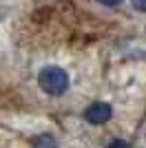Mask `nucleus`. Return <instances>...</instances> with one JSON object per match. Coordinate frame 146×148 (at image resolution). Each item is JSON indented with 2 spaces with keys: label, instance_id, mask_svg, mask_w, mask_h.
<instances>
[{
  "label": "nucleus",
  "instance_id": "nucleus-1",
  "mask_svg": "<svg viewBox=\"0 0 146 148\" xmlns=\"http://www.w3.org/2000/svg\"><path fill=\"white\" fill-rule=\"evenodd\" d=\"M38 82H40V88L49 95H64L69 91V73L60 66H44L38 75Z\"/></svg>",
  "mask_w": 146,
  "mask_h": 148
},
{
  "label": "nucleus",
  "instance_id": "nucleus-2",
  "mask_svg": "<svg viewBox=\"0 0 146 148\" xmlns=\"http://www.w3.org/2000/svg\"><path fill=\"white\" fill-rule=\"evenodd\" d=\"M111 115H113V108H111L106 102H95V104H91L84 111V119L89 124H95V126L106 124L111 119Z\"/></svg>",
  "mask_w": 146,
  "mask_h": 148
},
{
  "label": "nucleus",
  "instance_id": "nucleus-3",
  "mask_svg": "<svg viewBox=\"0 0 146 148\" xmlns=\"http://www.w3.org/2000/svg\"><path fill=\"white\" fill-rule=\"evenodd\" d=\"M106 148H131V144L124 142V139H115V142H111Z\"/></svg>",
  "mask_w": 146,
  "mask_h": 148
},
{
  "label": "nucleus",
  "instance_id": "nucleus-4",
  "mask_svg": "<svg viewBox=\"0 0 146 148\" xmlns=\"http://www.w3.org/2000/svg\"><path fill=\"white\" fill-rule=\"evenodd\" d=\"M131 5H133L137 11H146V0H131Z\"/></svg>",
  "mask_w": 146,
  "mask_h": 148
},
{
  "label": "nucleus",
  "instance_id": "nucleus-5",
  "mask_svg": "<svg viewBox=\"0 0 146 148\" xmlns=\"http://www.w3.org/2000/svg\"><path fill=\"white\" fill-rule=\"evenodd\" d=\"M102 5H106V7H115V5H120L122 0H100Z\"/></svg>",
  "mask_w": 146,
  "mask_h": 148
}]
</instances>
